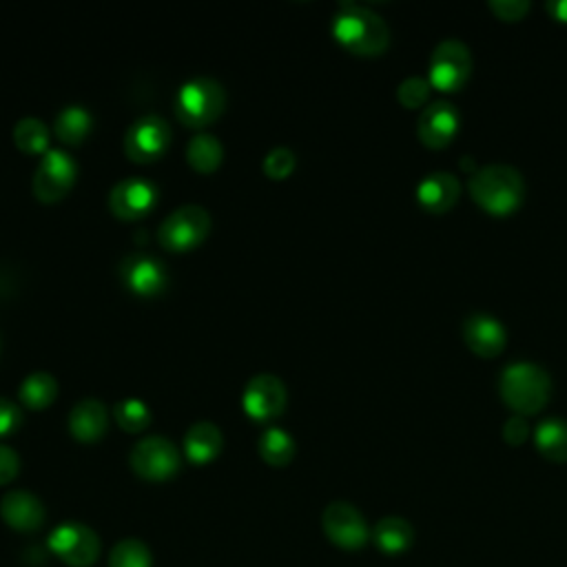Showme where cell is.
I'll return each instance as SVG.
<instances>
[{
	"label": "cell",
	"mask_w": 567,
	"mask_h": 567,
	"mask_svg": "<svg viewBox=\"0 0 567 567\" xmlns=\"http://www.w3.org/2000/svg\"><path fill=\"white\" fill-rule=\"evenodd\" d=\"M321 527L328 540L341 549H361L372 536L363 514L346 501H332L326 505Z\"/></svg>",
	"instance_id": "obj_10"
},
{
	"label": "cell",
	"mask_w": 567,
	"mask_h": 567,
	"mask_svg": "<svg viewBox=\"0 0 567 567\" xmlns=\"http://www.w3.org/2000/svg\"><path fill=\"white\" fill-rule=\"evenodd\" d=\"M0 516L18 532H35L42 527L47 512L35 494L27 489H11L0 501Z\"/></svg>",
	"instance_id": "obj_18"
},
{
	"label": "cell",
	"mask_w": 567,
	"mask_h": 567,
	"mask_svg": "<svg viewBox=\"0 0 567 567\" xmlns=\"http://www.w3.org/2000/svg\"><path fill=\"white\" fill-rule=\"evenodd\" d=\"M467 193L483 213L509 217L525 202V179L514 166L487 164L470 175Z\"/></svg>",
	"instance_id": "obj_1"
},
{
	"label": "cell",
	"mask_w": 567,
	"mask_h": 567,
	"mask_svg": "<svg viewBox=\"0 0 567 567\" xmlns=\"http://www.w3.org/2000/svg\"><path fill=\"white\" fill-rule=\"evenodd\" d=\"M295 164H297V157L290 148L275 146L264 157V173L270 179H286L295 171Z\"/></svg>",
	"instance_id": "obj_31"
},
{
	"label": "cell",
	"mask_w": 567,
	"mask_h": 567,
	"mask_svg": "<svg viewBox=\"0 0 567 567\" xmlns=\"http://www.w3.org/2000/svg\"><path fill=\"white\" fill-rule=\"evenodd\" d=\"M120 277H122L124 286L142 299L157 297L166 288V281H168L164 264L144 252L126 255L120 264Z\"/></svg>",
	"instance_id": "obj_15"
},
{
	"label": "cell",
	"mask_w": 567,
	"mask_h": 567,
	"mask_svg": "<svg viewBox=\"0 0 567 567\" xmlns=\"http://www.w3.org/2000/svg\"><path fill=\"white\" fill-rule=\"evenodd\" d=\"M20 425H22V410L13 401L0 396V439L13 434Z\"/></svg>",
	"instance_id": "obj_34"
},
{
	"label": "cell",
	"mask_w": 567,
	"mask_h": 567,
	"mask_svg": "<svg viewBox=\"0 0 567 567\" xmlns=\"http://www.w3.org/2000/svg\"><path fill=\"white\" fill-rule=\"evenodd\" d=\"M430 82L427 78H421V75H410L405 78L399 86H396V100L403 109H410V111H423L427 106V100H430Z\"/></svg>",
	"instance_id": "obj_30"
},
{
	"label": "cell",
	"mask_w": 567,
	"mask_h": 567,
	"mask_svg": "<svg viewBox=\"0 0 567 567\" xmlns=\"http://www.w3.org/2000/svg\"><path fill=\"white\" fill-rule=\"evenodd\" d=\"M532 441L538 454L551 463H567V421L558 416L543 419L532 430Z\"/></svg>",
	"instance_id": "obj_22"
},
{
	"label": "cell",
	"mask_w": 567,
	"mask_h": 567,
	"mask_svg": "<svg viewBox=\"0 0 567 567\" xmlns=\"http://www.w3.org/2000/svg\"><path fill=\"white\" fill-rule=\"evenodd\" d=\"M259 456L275 467H284L295 458V439L281 427H266L257 441Z\"/></svg>",
	"instance_id": "obj_26"
},
{
	"label": "cell",
	"mask_w": 567,
	"mask_h": 567,
	"mask_svg": "<svg viewBox=\"0 0 567 567\" xmlns=\"http://www.w3.org/2000/svg\"><path fill=\"white\" fill-rule=\"evenodd\" d=\"M91 124H93V117L91 113L80 106V104H69L64 106L58 115H55V122H53V133L55 137L66 144V146H78L84 142V137L89 135L91 131Z\"/></svg>",
	"instance_id": "obj_23"
},
{
	"label": "cell",
	"mask_w": 567,
	"mask_h": 567,
	"mask_svg": "<svg viewBox=\"0 0 567 567\" xmlns=\"http://www.w3.org/2000/svg\"><path fill=\"white\" fill-rule=\"evenodd\" d=\"M545 11L551 20L567 24V0H549L545 2Z\"/></svg>",
	"instance_id": "obj_36"
},
{
	"label": "cell",
	"mask_w": 567,
	"mask_h": 567,
	"mask_svg": "<svg viewBox=\"0 0 567 567\" xmlns=\"http://www.w3.org/2000/svg\"><path fill=\"white\" fill-rule=\"evenodd\" d=\"M113 414H115V423L124 432H142L151 423L148 405L142 399H133V396L122 399L120 403H115Z\"/></svg>",
	"instance_id": "obj_29"
},
{
	"label": "cell",
	"mask_w": 567,
	"mask_h": 567,
	"mask_svg": "<svg viewBox=\"0 0 567 567\" xmlns=\"http://www.w3.org/2000/svg\"><path fill=\"white\" fill-rule=\"evenodd\" d=\"M372 543L385 556H399L414 543L412 525L401 516H383L372 527Z\"/></svg>",
	"instance_id": "obj_21"
},
{
	"label": "cell",
	"mask_w": 567,
	"mask_h": 567,
	"mask_svg": "<svg viewBox=\"0 0 567 567\" xmlns=\"http://www.w3.org/2000/svg\"><path fill=\"white\" fill-rule=\"evenodd\" d=\"M13 142L22 153L44 155L49 151V131L38 117H22L13 126Z\"/></svg>",
	"instance_id": "obj_27"
},
{
	"label": "cell",
	"mask_w": 567,
	"mask_h": 567,
	"mask_svg": "<svg viewBox=\"0 0 567 567\" xmlns=\"http://www.w3.org/2000/svg\"><path fill=\"white\" fill-rule=\"evenodd\" d=\"M461 197V182L450 171L427 173L416 186V202L430 215L450 213Z\"/></svg>",
	"instance_id": "obj_17"
},
{
	"label": "cell",
	"mask_w": 567,
	"mask_h": 567,
	"mask_svg": "<svg viewBox=\"0 0 567 567\" xmlns=\"http://www.w3.org/2000/svg\"><path fill=\"white\" fill-rule=\"evenodd\" d=\"M458 128H461V113L447 100L430 102L419 113L416 135H419V142L430 151L447 148L458 135Z\"/></svg>",
	"instance_id": "obj_13"
},
{
	"label": "cell",
	"mask_w": 567,
	"mask_h": 567,
	"mask_svg": "<svg viewBox=\"0 0 567 567\" xmlns=\"http://www.w3.org/2000/svg\"><path fill=\"white\" fill-rule=\"evenodd\" d=\"M128 461L133 472L144 481H168L179 472L182 465L175 443L159 434L137 441Z\"/></svg>",
	"instance_id": "obj_7"
},
{
	"label": "cell",
	"mask_w": 567,
	"mask_h": 567,
	"mask_svg": "<svg viewBox=\"0 0 567 567\" xmlns=\"http://www.w3.org/2000/svg\"><path fill=\"white\" fill-rule=\"evenodd\" d=\"M47 545L53 556H58L69 567H89L100 556V538L97 534L75 520H66L51 529Z\"/></svg>",
	"instance_id": "obj_8"
},
{
	"label": "cell",
	"mask_w": 567,
	"mask_h": 567,
	"mask_svg": "<svg viewBox=\"0 0 567 567\" xmlns=\"http://www.w3.org/2000/svg\"><path fill=\"white\" fill-rule=\"evenodd\" d=\"M501 401L518 416L538 414L551 396V379L547 370L532 361H514L505 365L496 381Z\"/></svg>",
	"instance_id": "obj_3"
},
{
	"label": "cell",
	"mask_w": 567,
	"mask_h": 567,
	"mask_svg": "<svg viewBox=\"0 0 567 567\" xmlns=\"http://www.w3.org/2000/svg\"><path fill=\"white\" fill-rule=\"evenodd\" d=\"M224 159L221 142L210 133H197L186 146V162L197 173H213Z\"/></svg>",
	"instance_id": "obj_25"
},
{
	"label": "cell",
	"mask_w": 567,
	"mask_h": 567,
	"mask_svg": "<svg viewBox=\"0 0 567 567\" xmlns=\"http://www.w3.org/2000/svg\"><path fill=\"white\" fill-rule=\"evenodd\" d=\"M109 567H153V554L140 538H122L109 554Z\"/></svg>",
	"instance_id": "obj_28"
},
{
	"label": "cell",
	"mask_w": 567,
	"mask_h": 567,
	"mask_svg": "<svg viewBox=\"0 0 567 567\" xmlns=\"http://www.w3.org/2000/svg\"><path fill=\"white\" fill-rule=\"evenodd\" d=\"M75 175L73 157L62 148H49L33 173V195L44 204L60 202L75 184Z\"/></svg>",
	"instance_id": "obj_9"
},
{
	"label": "cell",
	"mask_w": 567,
	"mask_h": 567,
	"mask_svg": "<svg viewBox=\"0 0 567 567\" xmlns=\"http://www.w3.org/2000/svg\"><path fill=\"white\" fill-rule=\"evenodd\" d=\"M20 403L29 410H44L49 408L58 396V381L47 370H35L27 374L20 383Z\"/></svg>",
	"instance_id": "obj_24"
},
{
	"label": "cell",
	"mask_w": 567,
	"mask_h": 567,
	"mask_svg": "<svg viewBox=\"0 0 567 567\" xmlns=\"http://www.w3.org/2000/svg\"><path fill=\"white\" fill-rule=\"evenodd\" d=\"M330 29L346 51L361 58L381 55L390 47V29L385 20L363 4L343 2L334 13Z\"/></svg>",
	"instance_id": "obj_2"
},
{
	"label": "cell",
	"mask_w": 567,
	"mask_h": 567,
	"mask_svg": "<svg viewBox=\"0 0 567 567\" xmlns=\"http://www.w3.org/2000/svg\"><path fill=\"white\" fill-rule=\"evenodd\" d=\"M109 427L106 405L97 399H82L69 412V432L80 443H95Z\"/></svg>",
	"instance_id": "obj_19"
},
{
	"label": "cell",
	"mask_w": 567,
	"mask_h": 567,
	"mask_svg": "<svg viewBox=\"0 0 567 567\" xmlns=\"http://www.w3.org/2000/svg\"><path fill=\"white\" fill-rule=\"evenodd\" d=\"M532 436V427L527 423L525 416L512 414L505 423H503V441L512 447H518L523 443H527V439Z\"/></svg>",
	"instance_id": "obj_33"
},
{
	"label": "cell",
	"mask_w": 567,
	"mask_h": 567,
	"mask_svg": "<svg viewBox=\"0 0 567 567\" xmlns=\"http://www.w3.org/2000/svg\"><path fill=\"white\" fill-rule=\"evenodd\" d=\"M221 447H224L221 430L210 421H197L184 434V454L195 465L210 463L213 458H217Z\"/></svg>",
	"instance_id": "obj_20"
},
{
	"label": "cell",
	"mask_w": 567,
	"mask_h": 567,
	"mask_svg": "<svg viewBox=\"0 0 567 567\" xmlns=\"http://www.w3.org/2000/svg\"><path fill=\"white\" fill-rule=\"evenodd\" d=\"M210 233V215L204 206L186 204L175 208L157 228V241L159 246L184 252L195 246H199Z\"/></svg>",
	"instance_id": "obj_6"
},
{
	"label": "cell",
	"mask_w": 567,
	"mask_h": 567,
	"mask_svg": "<svg viewBox=\"0 0 567 567\" xmlns=\"http://www.w3.org/2000/svg\"><path fill=\"white\" fill-rule=\"evenodd\" d=\"M18 472H20V458H18L16 450L0 443V485L13 481L18 476Z\"/></svg>",
	"instance_id": "obj_35"
},
{
	"label": "cell",
	"mask_w": 567,
	"mask_h": 567,
	"mask_svg": "<svg viewBox=\"0 0 567 567\" xmlns=\"http://www.w3.org/2000/svg\"><path fill=\"white\" fill-rule=\"evenodd\" d=\"M461 339L472 354L481 359H494L507 346V330L496 317L472 312L461 323Z\"/></svg>",
	"instance_id": "obj_14"
},
{
	"label": "cell",
	"mask_w": 567,
	"mask_h": 567,
	"mask_svg": "<svg viewBox=\"0 0 567 567\" xmlns=\"http://www.w3.org/2000/svg\"><path fill=\"white\" fill-rule=\"evenodd\" d=\"M157 202V188L144 177H124L109 193V208L120 219H140Z\"/></svg>",
	"instance_id": "obj_16"
},
{
	"label": "cell",
	"mask_w": 567,
	"mask_h": 567,
	"mask_svg": "<svg viewBox=\"0 0 567 567\" xmlns=\"http://www.w3.org/2000/svg\"><path fill=\"white\" fill-rule=\"evenodd\" d=\"M171 142V128L159 115L137 117L124 135V153L137 164L153 162L164 155Z\"/></svg>",
	"instance_id": "obj_12"
},
{
	"label": "cell",
	"mask_w": 567,
	"mask_h": 567,
	"mask_svg": "<svg viewBox=\"0 0 567 567\" xmlns=\"http://www.w3.org/2000/svg\"><path fill=\"white\" fill-rule=\"evenodd\" d=\"M472 75V53L461 40H443L434 47L427 64V82L441 93L461 91Z\"/></svg>",
	"instance_id": "obj_5"
},
{
	"label": "cell",
	"mask_w": 567,
	"mask_h": 567,
	"mask_svg": "<svg viewBox=\"0 0 567 567\" xmlns=\"http://www.w3.org/2000/svg\"><path fill=\"white\" fill-rule=\"evenodd\" d=\"M286 401L288 394L284 381L270 372L255 374L241 392V408L257 423H268L277 419L284 412Z\"/></svg>",
	"instance_id": "obj_11"
},
{
	"label": "cell",
	"mask_w": 567,
	"mask_h": 567,
	"mask_svg": "<svg viewBox=\"0 0 567 567\" xmlns=\"http://www.w3.org/2000/svg\"><path fill=\"white\" fill-rule=\"evenodd\" d=\"M226 104L224 86L213 78H193L184 82L175 97V115L186 126L199 128L215 122Z\"/></svg>",
	"instance_id": "obj_4"
},
{
	"label": "cell",
	"mask_w": 567,
	"mask_h": 567,
	"mask_svg": "<svg viewBox=\"0 0 567 567\" xmlns=\"http://www.w3.org/2000/svg\"><path fill=\"white\" fill-rule=\"evenodd\" d=\"M487 7L501 22H520L527 16V11L532 9V2H527V0H489Z\"/></svg>",
	"instance_id": "obj_32"
}]
</instances>
